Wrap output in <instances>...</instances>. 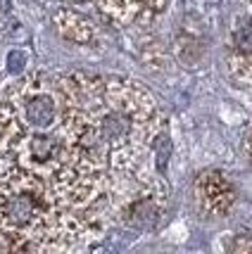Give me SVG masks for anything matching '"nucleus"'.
<instances>
[{"instance_id":"nucleus-5","label":"nucleus","mask_w":252,"mask_h":254,"mask_svg":"<svg viewBox=\"0 0 252 254\" xmlns=\"http://www.w3.org/2000/svg\"><path fill=\"white\" fill-rule=\"evenodd\" d=\"M195 197L202 211L212 216H224L236 202V190L224 174L205 171L195 181Z\"/></svg>"},{"instance_id":"nucleus-9","label":"nucleus","mask_w":252,"mask_h":254,"mask_svg":"<svg viewBox=\"0 0 252 254\" xmlns=\"http://www.w3.org/2000/svg\"><path fill=\"white\" fill-rule=\"evenodd\" d=\"M231 250H236V252H238V250H252V243H245V240H238V243H233L231 245Z\"/></svg>"},{"instance_id":"nucleus-11","label":"nucleus","mask_w":252,"mask_h":254,"mask_svg":"<svg viewBox=\"0 0 252 254\" xmlns=\"http://www.w3.org/2000/svg\"><path fill=\"white\" fill-rule=\"evenodd\" d=\"M250 5H252V0H250Z\"/></svg>"},{"instance_id":"nucleus-4","label":"nucleus","mask_w":252,"mask_h":254,"mask_svg":"<svg viewBox=\"0 0 252 254\" xmlns=\"http://www.w3.org/2000/svg\"><path fill=\"white\" fill-rule=\"evenodd\" d=\"M72 2H90L114 26H131L138 22H150L157 12H162L167 0H72Z\"/></svg>"},{"instance_id":"nucleus-7","label":"nucleus","mask_w":252,"mask_h":254,"mask_svg":"<svg viewBox=\"0 0 252 254\" xmlns=\"http://www.w3.org/2000/svg\"><path fill=\"white\" fill-rule=\"evenodd\" d=\"M53 19H55L57 31L62 33L67 41H72V43L88 45L90 41H93V36H95L93 24L88 22L81 12L72 10V7H62V10H57Z\"/></svg>"},{"instance_id":"nucleus-1","label":"nucleus","mask_w":252,"mask_h":254,"mask_svg":"<svg viewBox=\"0 0 252 254\" xmlns=\"http://www.w3.org/2000/svg\"><path fill=\"white\" fill-rule=\"evenodd\" d=\"M60 88L65 131L81 155L114 181L143 171L165 124L150 90L131 78L84 71L60 76Z\"/></svg>"},{"instance_id":"nucleus-6","label":"nucleus","mask_w":252,"mask_h":254,"mask_svg":"<svg viewBox=\"0 0 252 254\" xmlns=\"http://www.w3.org/2000/svg\"><path fill=\"white\" fill-rule=\"evenodd\" d=\"M229 71L236 81L252 86V17H241L231 31Z\"/></svg>"},{"instance_id":"nucleus-10","label":"nucleus","mask_w":252,"mask_h":254,"mask_svg":"<svg viewBox=\"0 0 252 254\" xmlns=\"http://www.w3.org/2000/svg\"><path fill=\"white\" fill-rule=\"evenodd\" d=\"M245 145H248V155H250V159H252V128L248 131V140H245Z\"/></svg>"},{"instance_id":"nucleus-2","label":"nucleus","mask_w":252,"mask_h":254,"mask_svg":"<svg viewBox=\"0 0 252 254\" xmlns=\"http://www.w3.org/2000/svg\"><path fill=\"white\" fill-rule=\"evenodd\" d=\"M102 221L43 178L17 166L0 171V252H72L90 243Z\"/></svg>"},{"instance_id":"nucleus-3","label":"nucleus","mask_w":252,"mask_h":254,"mask_svg":"<svg viewBox=\"0 0 252 254\" xmlns=\"http://www.w3.org/2000/svg\"><path fill=\"white\" fill-rule=\"evenodd\" d=\"M167 209V186L157 176L138 171L133 176L119 181L114 202H112V216H117L129 228H153L162 219Z\"/></svg>"},{"instance_id":"nucleus-8","label":"nucleus","mask_w":252,"mask_h":254,"mask_svg":"<svg viewBox=\"0 0 252 254\" xmlns=\"http://www.w3.org/2000/svg\"><path fill=\"white\" fill-rule=\"evenodd\" d=\"M24 62H26V55L19 53V50H14V53H10V57H7V69H10L12 74H17L24 66Z\"/></svg>"}]
</instances>
